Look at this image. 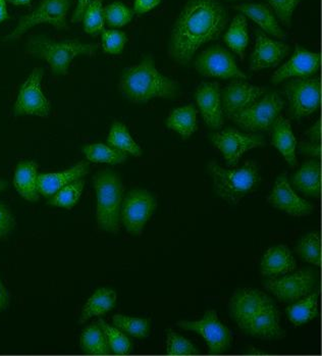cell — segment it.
<instances>
[{
	"label": "cell",
	"instance_id": "29",
	"mask_svg": "<svg viewBox=\"0 0 322 356\" xmlns=\"http://www.w3.org/2000/svg\"><path fill=\"white\" fill-rule=\"evenodd\" d=\"M167 126L178 133L183 140L190 138L197 131V109L193 104L173 109L167 118Z\"/></svg>",
	"mask_w": 322,
	"mask_h": 356
},
{
	"label": "cell",
	"instance_id": "17",
	"mask_svg": "<svg viewBox=\"0 0 322 356\" xmlns=\"http://www.w3.org/2000/svg\"><path fill=\"white\" fill-rule=\"evenodd\" d=\"M321 56L317 52H311L296 45L295 54L288 63L274 72L271 83L278 84L290 78H305L314 75L321 69Z\"/></svg>",
	"mask_w": 322,
	"mask_h": 356
},
{
	"label": "cell",
	"instance_id": "52",
	"mask_svg": "<svg viewBox=\"0 0 322 356\" xmlns=\"http://www.w3.org/2000/svg\"><path fill=\"white\" fill-rule=\"evenodd\" d=\"M6 186H8V184L3 180H0V192L3 191Z\"/></svg>",
	"mask_w": 322,
	"mask_h": 356
},
{
	"label": "cell",
	"instance_id": "43",
	"mask_svg": "<svg viewBox=\"0 0 322 356\" xmlns=\"http://www.w3.org/2000/svg\"><path fill=\"white\" fill-rule=\"evenodd\" d=\"M271 10L282 22V25L290 28L291 17L302 0H267Z\"/></svg>",
	"mask_w": 322,
	"mask_h": 356
},
{
	"label": "cell",
	"instance_id": "32",
	"mask_svg": "<svg viewBox=\"0 0 322 356\" xmlns=\"http://www.w3.org/2000/svg\"><path fill=\"white\" fill-rule=\"evenodd\" d=\"M80 347L85 353L92 355H108L112 353L103 331L98 324L87 327L80 336Z\"/></svg>",
	"mask_w": 322,
	"mask_h": 356
},
{
	"label": "cell",
	"instance_id": "39",
	"mask_svg": "<svg viewBox=\"0 0 322 356\" xmlns=\"http://www.w3.org/2000/svg\"><path fill=\"white\" fill-rule=\"evenodd\" d=\"M83 25L85 32L97 35L104 30V13L102 0H93L83 15Z\"/></svg>",
	"mask_w": 322,
	"mask_h": 356
},
{
	"label": "cell",
	"instance_id": "27",
	"mask_svg": "<svg viewBox=\"0 0 322 356\" xmlns=\"http://www.w3.org/2000/svg\"><path fill=\"white\" fill-rule=\"evenodd\" d=\"M293 185L306 195L319 197L321 192V163L312 159L306 161L294 176Z\"/></svg>",
	"mask_w": 322,
	"mask_h": 356
},
{
	"label": "cell",
	"instance_id": "47",
	"mask_svg": "<svg viewBox=\"0 0 322 356\" xmlns=\"http://www.w3.org/2000/svg\"><path fill=\"white\" fill-rule=\"evenodd\" d=\"M305 135L311 142L321 143V120L315 123L314 126L306 131Z\"/></svg>",
	"mask_w": 322,
	"mask_h": 356
},
{
	"label": "cell",
	"instance_id": "38",
	"mask_svg": "<svg viewBox=\"0 0 322 356\" xmlns=\"http://www.w3.org/2000/svg\"><path fill=\"white\" fill-rule=\"evenodd\" d=\"M115 327L132 337L146 338L150 334V322L147 318H130L117 314L112 318Z\"/></svg>",
	"mask_w": 322,
	"mask_h": 356
},
{
	"label": "cell",
	"instance_id": "25",
	"mask_svg": "<svg viewBox=\"0 0 322 356\" xmlns=\"http://www.w3.org/2000/svg\"><path fill=\"white\" fill-rule=\"evenodd\" d=\"M232 8L251 19L263 31L273 35L276 38L286 39V33L278 25L271 6L262 3H246L235 6Z\"/></svg>",
	"mask_w": 322,
	"mask_h": 356
},
{
	"label": "cell",
	"instance_id": "40",
	"mask_svg": "<svg viewBox=\"0 0 322 356\" xmlns=\"http://www.w3.org/2000/svg\"><path fill=\"white\" fill-rule=\"evenodd\" d=\"M104 19L110 27L121 28L129 24L134 12L121 2H113L103 8Z\"/></svg>",
	"mask_w": 322,
	"mask_h": 356
},
{
	"label": "cell",
	"instance_id": "49",
	"mask_svg": "<svg viewBox=\"0 0 322 356\" xmlns=\"http://www.w3.org/2000/svg\"><path fill=\"white\" fill-rule=\"evenodd\" d=\"M8 305H10V295L0 280V312L8 309Z\"/></svg>",
	"mask_w": 322,
	"mask_h": 356
},
{
	"label": "cell",
	"instance_id": "2",
	"mask_svg": "<svg viewBox=\"0 0 322 356\" xmlns=\"http://www.w3.org/2000/svg\"><path fill=\"white\" fill-rule=\"evenodd\" d=\"M119 89L134 104H146L154 98L171 99L180 92L177 81L162 75L151 56H147L139 65L124 70Z\"/></svg>",
	"mask_w": 322,
	"mask_h": 356
},
{
	"label": "cell",
	"instance_id": "15",
	"mask_svg": "<svg viewBox=\"0 0 322 356\" xmlns=\"http://www.w3.org/2000/svg\"><path fill=\"white\" fill-rule=\"evenodd\" d=\"M266 92L263 87L254 86L241 80L230 82L221 93L223 113L230 119L235 113H240L255 104Z\"/></svg>",
	"mask_w": 322,
	"mask_h": 356
},
{
	"label": "cell",
	"instance_id": "12",
	"mask_svg": "<svg viewBox=\"0 0 322 356\" xmlns=\"http://www.w3.org/2000/svg\"><path fill=\"white\" fill-rule=\"evenodd\" d=\"M211 141L223 154L228 167H236L245 152L265 146L264 139L261 135L242 133L236 129H226L215 133L211 137Z\"/></svg>",
	"mask_w": 322,
	"mask_h": 356
},
{
	"label": "cell",
	"instance_id": "36",
	"mask_svg": "<svg viewBox=\"0 0 322 356\" xmlns=\"http://www.w3.org/2000/svg\"><path fill=\"white\" fill-rule=\"evenodd\" d=\"M85 181L83 179L69 183L67 186L58 190L53 195L50 196L49 203L53 207H64L71 209L79 202L83 190H84Z\"/></svg>",
	"mask_w": 322,
	"mask_h": 356
},
{
	"label": "cell",
	"instance_id": "41",
	"mask_svg": "<svg viewBox=\"0 0 322 356\" xmlns=\"http://www.w3.org/2000/svg\"><path fill=\"white\" fill-rule=\"evenodd\" d=\"M167 353L169 355H199V349L183 336L173 331L167 332Z\"/></svg>",
	"mask_w": 322,
	"mask_h": 356
},
{
	"label": "cell",
	"instance_id": "51",
	"mask_svg": "<svg viewBox=\"0 0 322 356\" xmlns=\"http://www.w3.org/2000/svg\"><path fill=\"white\" fill-rule=\"evenodd\" d=\"M6 1L14 4V6H26V4H29L32 0H6Z\"/></svg>",
	"mask_w": 322,
	"mask_h": 356
},
{
	"label": "cell",
	"instance_id": "5",
	"mask_svg": "<svg viewBox=\"0 0 322 356\" xmlns=\"http://www.w3.org/2000/svg\"><path fill=\"white\" fill-rule=\"evenodd\" d=\"M207 172L212 178L215 192L230 204H238L259 181L258 167L254 161H247L238 169L228 170L211 161L207 165Z\"/></svg>",
	"mask_w": 322,
	"mask_h": 356
},
{
	"label": "cell",
	"instance_id": "34",
	"mask_svg": "<svg viewBox=\"0 0 322 356\" xmlns=\"http://www.w3.org/2000/svg\"><path fill=\"white\" fill-rule=\"evenodd\" d=\"M108 143L112 147L117 148L126 154H130L136 157L142 155V149L140 146L130 136L127 126L121 122H115L112 124L110 134H108Z\"/></svg>",
	"mask_w": 322,
	"mask_h": 356
},
{
	"label": "cell",
	"instance_id": "28",
	"mask_svg": "<svg viewBox=\"0 0 322 356\" xmlns=\"http://www.w3.org/2000/svg\"><path fill=\"white\" fill-rule=\"evenodd\" d=\"M117 302V293L108 288H100L87 301L83 307L79 323L85 324L93 316H103L113 309Z\"/></svg>",
	"mask_w": 322,
	"mask_h": 356
},
{
	"label": "cell",
	"instance_id": "44",
	"mask_svg": "<svg viewBox=\"0 0 322 356\" xmlns=\"http://www.w3.org/2000/svg\"><path fill=\"white\" fill-rule=\"evenodd\" d=\"M15 228V218L12 211L0 202V240L6 239Z\"/></svg>",
	"mask_w": 322,
	"mask_h": 356
},
{
	"label": "cell",
	"instance_id": "21",
	"mask_svg": "<svg viewBox=\"0 0 322 356\" xmlns=\"http://www.w3.org/2000/svg\"><path fill=\"white\" fill-rule=\"evenodd\" d=\"M195 98L205 124L215 130L221 129L223 124V111L219 83H202L196 90Z\"/></svg>",
	"mask_w": 322,
	"mask_h": 356
},
{
	"label": "cell",
	"instance_id": "23",
	"mask_svg": "<svg viewBox=\"0 0 322 356\" xmlns=\"http://www.w3.org/2000/svg\"><path fill=\"white\" fill-rule=\"evenodd\" d=\"M297 268L295 257L286 245L273 246L265 252L261 261L262 276L276 277L289 274Z\"/></svg>",
	"mask_w": 322,
	"mask_h": 356
},
{
	"label": "cell",
	"instance_id": "31",
	"mask_svg": "<svg viewBox=\"0 0 322 356\" xmlns=\"http://www.w3.org/2000/svg\"><path fill=\"white\" fill-rule=\"evenodd\" d=\"M319 292L307 295L287 309L289 318L294 325L307 324L319 316Z\"/></svg>",
	"mask_w": 322,
	"mask_h": 356
},
{
	"label": "cell",
	"instance_id": "33",
	"mask_svg": "<svg viewBox=\"0 0 322 356\" xmlns=\"http://www.w3.org/2000/svg\"><path fill=\"white\" fill-rule=\"evenodd\" d=\"M83 154L91 163L119 165L127 161L126 152L102 143L90 144L83 147Z\"/></svg>",
	"mask_w": 322,
	"mask_h": 356
},
{
	"label": "cell",
	"instance_id": "7",
	"mask_svg": "<svg viewBox=\"0 0 322 356\" xmlns=\"http://www.w3.org/2000/svg\"><path fill=\"white\" fill-rule=\"evenodd\" d=\"M284 92L290 104L291 117L295 120L303 119L321 108V79H294L284 85Z\"/></svg>",
	"mask_w": 322,
	"mask_h": 356
},
{
	"label": "cell",
	"instance_id": "13",
	"mask_svg": "<svg viewBox=\"0 0 322 356\" xmlns=\"http://www.w3.org/2000/svg\"><path fill=\"white\" fill-rule=\"evenodd\" d=\"M195 69L204 77L239 79L245 80L243 73L235 60L234 56L226 48L215 45L203 50L195 62Z\"/></svg>",
	"mask_w": 322,
	"mask_h": 356
},
{
	"label": "cell",
	"instance_id": "20",
	"mask_svg": "<svg viewBox=\"0 0 322 356\" xmlns=\"http://www.w3.org/2000/svg\"><path fill=\"white\" fill-rule=\"evenodd\" d=\"M290 47L280 41L269 38L263 32H256V43L251 56L250 70L253 72L273 69L286 58Z\"/></svg>",
	"mask_w": 322,
	"mask_h": 356
},
{
	"label": "cell",
	"instance_id": "18",
	"mask_svg": "<svg viewBox=\"0 0 322 356\" xmlns=\"http://www.w3.org/2000/svg\"><path fill=\"white\" fill-rule=\"evenodd\" d=\"M267 202L291 217H307L313 211L312 205L294 192L285 175H280L276 179L273 191L267 197Z\"/></svg>",
	"mask_w": 322,
	"mask_h": 356
},
{
	"label": "cell",
	"instance_id": "42",
	"mask_svg": "<svg viewBox=\"0 0 322 356\" xmlns=\"http://www.w3.org/2000/svg\"><path fill=\"white\" fill-rule=\"evenodd\" d=\"M102 48L110 54H119L127 43V35L117 30H103L101 32Z\"/></svg>",
	"mask_w": 322,
	"mask_h": 356
},
{
	"label": "cell",
	"instance_id": "9",
	"mask_svg": "<svg viewBox=\"0 0 322 356\" xmlns=\"http://www.w3.org/2000/svg\"><path fill=\"white\" fill-rule=\"evenodd\" d=\"M156 207L158 202L149 191L144 189L132 190L121 202V222L130 235H141Z\"/></svg>",
	"mask_w": 322,
	"mask_h": 356
},
{
	"label": "cell",
	"instance_id": "45",
	"mask_svg": "<svg viewBox=\"0 0 322 356\" xmlns=\"http://www.w3.org/2000/svg\"><path fill=\"white\" fill-rule=\"evenodd\" d=\"M300 152L302 154L308 155V156L317 157L321 159V144L314 143V142H302L300 144L299 147Z\"/></svg>",
	"mask_w": 322,
	"mask_h": 356
},
{
	"label": "cell",
	"instance_id": "3",
	"mask_svg": "<svg viewBox=\"0 0 322 356\" xmlns=\"http://www.w3.org/2000/svg\"><path fill=\"white\" fill-rule=\"evenodd\" d=\"M97 196V224L105 232L117 234L121 228V207L124 184L121 177L110 170L97 172L93 178Z\"/></svg>",
	"mask_w": 322,
	"mask_h": 356
},
{
	"label": "cell",
	"instance_id": "30",
	"mask_svg": "<svg viewBox=\"0 0 322 356\" xmlns=\"http://www.w3.org/2000/svg\"><path fill=\"white\" fill-rule=\"evenodd\" d=\"M223 40L235 54L240 56L241 62H244L246 48L249 42L247 19L244 15H238L232 19Z\"/></svg>",
	"mask_w": 322,
	"mask_h": 356
},
{
	"label": "cell",
	"instance_id": "24",
	"mask_svg": "<svg viewBox=\"0 0 322 356\" xmlns=\"http://www.w3.org/2000/svg\"><path fill=\"white\" fill-rule=\"evenodd\" d=\"M273 139L271 144L282 154L291 168L297 165L296 147L297 140L291 131L290 120L280 115L274 122L273 127Z\"/></svg>",
	"mask_w": 322,
	"mask_h": 356
},
{
	"label": "cell",
	"instance_id": "22",
	"mask_svg": "<svg viewBox=\"0 0 322 356\" xmlns=\"http://www.w3.org/2000/svg\"><path fill=\"white\" fill-rule=\"evenodd\" d=\"M89 170H90L89 163L80 161L75 167L65 170L64 172L39 174L37 177V189L41 195L50 197L69 183L75 182L86 176Z\"/></svg>",
	"mask_w": 322,
	"mask_h": 356
},
{
	"label": "cell",
	"instance_id": "14",
	"mask_svg": "<svg viewBox=\"0 0 322 356\" xmlns=\"http://www.w3.org/2000/svg\"><path fill=\"white\" fill-rule=\"evenodd\" d=\"M42 78L43 70L41 67H35L29 78L22 85L17 94L14 109L15 115L49 117L50 104L41 89Z\"/></svg>",
	"mask_w": 322,
	"mask_h": 356
},
{
	"label": "cell",
	"instance_id": "46",
	"mask_svg": "<svg viewBox=\"0 0 322 356\" xmlns=\"http://www.w3.org/2000/svg\"><path fill=\"white\" fill-rule=\"evenodd\" d=\"M161 0H135L134 13L138 15L145 14L160 3Z\"/></svg>",
	"mask_w": 322,
	"mask_h": 356
},
{
	"label": "cell",
	"instance_id": "8",
	"mask_svg": "<svg viewBox=\"0 0 322 356\" xmlns=\"http://www.w3.org/2000/svg\"><path fill=\"white\" fill-rule=\"evenodd\" d=\"M69 6V0H41L38 8L32 14L19 19L16 29L6 37V40H17L39 24H49L60 30L67 29V16Z\"/></svg>",
	"mask_w": 322,
	"mask_h": 356
},
{
	"label": "cell",
	"instance_id": "4",
	"mask_svg": "<svg viewBox=\"0 0 322 356\" xmlns=\"http://www.w3.org/2000/svg\"><path fill=\"white\" fill-rule=\"evenodd\" d=\"M98 45L78 40L53 41L46 37H34L27 44V54L46 60L54 75H65L78 56H94Z\"/></svg>",
	"mask_w": 322,
	"mask_h": 356
},
{
	"label": "cell",
	"instance_id": "50",
	"mask_svg": "<svg viewBox=\"0 0 322 356\" xmlns=\"http://www.w3.org/2000/svg\"><path fill=\"white\" fill-rule=\"evenodd\" d=\"M8 17V8H6V0H0V24L6 21Z\"/></svg>",
	"mask_w": 322,
	"mask_h": 356
},
{
	"label": "cell",
	"instance_id": "19",
	"mask_svg": "<svg viewBox=\"0 0 322 356\" xmlns=\"http://www.w3.org/2000/svg\"><path fill=\"white\" fill-rule=\"evenodd\" d=\"M280 312L274 303L271 302L242 325L240 329L244 333L258 339L280 340L285 338L286 332L280 327Z\"/></svg>",
	"mask_w": 322,
	"mask_h": 356
},
{
	"label": "cell",
	"instance_id": "35",
	"mask_svg": "<svg viewBox=\"0 0 322 356\" xmlns=\"http://www.w3.org/2000/svg\"><path fill=\"white\" fill-rule=\"evenodd\" d=\"M296 251H297L298 255L302 261L314 264L316 266H321V245L319 233H309L303 236L301 240L298 242Z\"/></svg>",
	"mask_w": 322,
	"mask_h": 356
},
{
	"label": "cell",
	"instance_id": "6",
	"mask_svg": "<svg viewBox=\"0 0 322 356\" xmlns=\"http://www.w3.org/2000/svg\"><path fill=\"white\" fill-rule=\"evenodd\" d=\"M285 108V102L278 92L266 94L249 108L235 113L232 120L246 132L255 133L271 130Z\"/></svg>",
	"mask_w": 322,
	"mask_h": 356
},
{
	"label": "cell",
	"instance_id": "1",
	"mask_svg": "<svg viewBox=\"0 0 322 356\" xmlns=\"http://www.w3.org/2000/svg\"><path fill=\"white\" fill-rule=\"evenodd\" d=\"M228 19L225 6L219 0H188L171 30V60L189 65L202 45L221 36Z\"/></svg>",
	"mask_w": 322,
	"mask_h": 356
},
{
	"label": "cell",
	"instance_id": "48",
	"mask_svg": "<svg viewBox=\"0 0 322 356\" xmlns=\"http://www.w3.org/2000/svg\"><path fill=\"white\" fill-rule=\"evenodd\" d=\"M93 0H77V6H76L73 17H71V22H73V23H79V22L82 21L85 10H86L87 6Z\"/></svg>",
	"mask_w": 322,
	"mask_h": 356
},
{
	"label": "cell",
	"instance_id": "16",
	"mask_svg": "<svg viewBox=\"0 0 322 356\" xmlns=\"http://www.w3.org/2000/svg\"><path fill=\"white\" fill-rule=\"evenodd\" d=\"M273 302L271 297L251 288H240L230 300V312L239 327L251 320L261 309Z\"/></svg>",
	"mask_w": 322,
	"mask_h": 356
},
{
	"label": "cell",
	"instance_id": "37",
	"mask_svg": "<svg viewBox=\"0 0 322 356\" xmlns=\"http://www.w3.org/2000/svg\"><path fill=\"white\" fill-rule=\"evenodd\" d=\"M98 325L101 327L108 340V346L115 355H128L132 350V342L127 336L117 327L106 324L103 320L98 321Z\"/></svg>",
	"mask_w": 322,
	"mask_h": 356
},
{
	"label": "cell",
	"instance_id": "11",
	"mask_svg": "<svg viewBox=\"0 0 322 356\" xmlns=\"http://www.w3.org/2000/svg\"><path fill=\"white\" fill-rule=\"evenodd\" d=\"M180 329L199 334L207 343L211 355H221L232 345V332L219 321L215 310H208L200 321H180Z\"/></svg>",
	"mask_w": 322,
	"mask_h": 356
},
{
	"label": "cell",
	"instance_id": "10",
	"mask_svg": "<svg viewBox=\"0 0 322 356\" xmlns=\"http://www.w3.org/2000/svg\"><path fill=\"white\" fill-rule=\"evenodd\" d=\"M316 283V273L307 268L284 277H271L263 287L282 302H295L310 294Z\"/></svg>",
	"mask_w": 322,
	"mask_h": 356
},
{
	"label": "cell",
	"instance_id": "26",
	"mask_svg": "<svg viewBox=\"0 0 322 356\" xmlns=\"http://www.w3.org/2000/svg\"><path fill=\"white\" fill-rule=\"evenodd\" d=\"M38 165L35 161H21L15 170L14 185L17 191L24 200L28 202H37L39 192L37 189Z\"/></svg>",
	"mask_w": 322,
	"mask_h": 356
}]
</instances>
